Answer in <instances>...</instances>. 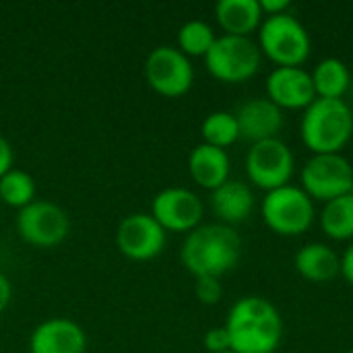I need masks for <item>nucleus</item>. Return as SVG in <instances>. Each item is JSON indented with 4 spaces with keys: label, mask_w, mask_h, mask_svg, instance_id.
<instances>
[{
    "label": "nucleus",
    "mask_w": 353,
    "mask_h": 353,
    "mask_svg": "<svg viewBox=\"0 0 353 353\" xmlns=\"http://www.w3.org/2000/svg\"><path fill=\"white\" fill-rule=\"evenodd\" d=\"M215 19L225 35L250 37L263 23L265 14L259 0H219Z\"/></svg>",
    "instance_id": "19"
},
{
    "label": "nucleus",
    "mask_w": 353,
    "mask_h": 353,
    "mask_svg": "<svg viewBox=\"0 0 353 353\" xmlns=\"http://www.w3.org/2000/svg\"><path fill=\"white\" fill-rule=\"evenodd\" d=\"M259 50L277 66H302L312 52V39L298 17L283 12L263 19Z\"/></svg>",
    "instance_id": "4"
},
{
    "label": "nucleus",
    "mask_w": 353,
    "mask_h": 353,
    "mask_svg": "<svg viewBox=\"0 0 353 353\" xmlns=\"http://www.w3.org/2000/svg\"><path fill=\"white\" fill-rule=\"evenodd\" d=\"M234 114L240 126V139H246L252 145L279 139L283 128V110L275 105L267 95L246 99Z\"/></svg>",
    "instance_id": "14"
},
{
    "label": "nucleus",
    "mask_w": 353,
    "mask_h": 353,
    "mask_svg": "<svg viewBox=\"0 0 353 353\" xmlns=\"http://www.w3.org/2000/svg\"><path fill=\"white\" fill-rule=\"evenodd\" d=\"M302 188L312 201H333L352 190L353 165L341 153L312 155L302 168Z\"/></svg>",
    "instance_id": "8"
},
{
    "label": "nucleus",
    "mask_w": 353,
    "mask_h": 353,
    "mask_svg": "<svg viewBox=\"0 0 353 353\" xmlns=\"http://www.w3.org/2000/svg\"><path fill=\"white\" fill-rule=\"evenodd\" d=\"M149 87L163 97H182L194 83L190 58L174 46H157L145 60Z\"/></svg>",
    "instance_id": "9"
},
{
    "label": "nucleus",
    "mask_w": 353,
    "mask_h": 353,
    "mask_svg": "<svg viewBox=\"0 0 353 353\" xmlns=\"http://www.w3.org/2000/svg\"><path fill=\"white\" fill-rule=\"evenodd\" d=\"M310 74H312L316 97L323 99H343V95L352 85V72L347 64L333 56L321 60Z\"/></svg>",
    "instance_id": "20"
},
{
    "label": "nucleus",
    "mask_w": 353,
    "mask_h": 353,
    "mask_svg": "<svg viewBox=\"0 0 353 353\" xmlns=\"http://www.w3.org/2000/svg\"><path fill=\"white\" fill-rule=\"evenodd\" d=\"M265 89L267 97L281 110H306L316 99L312 74L304 66H275Z\"/></svg>",
    "instance_id": "13"
},
{
    "label": "nucleus",
    "mask_w": 353,
    "mask_h": 353,
    "mask_svg": "<svg viewBox=\"0 0 353 353\" xmlns=\"http://www.w3.org/2000/svg\"><path fill=\"white\" fill-rule=\"evenodd\" d=\"M225 353H234V352H225Z\"/></svg>",
    "instance_id": "33"
},
{
    "label": "nucleus",
    "mask_w": 353,
    "mask_h": 353,
    "mask_svg": "<svg viewBox=\"0 0 353 353\" xmlns=\"http://www.w3.org/2000/svg\"><path fill=\"white\" fill-rule=\"evenodd\" d=\"M0 201L19 211L35 201V180L25 170H8L0 178Z\"/></svg>",
    "instance_id": "23"
},
{
    "label": "nucleus",
    "mask_w": 353,
    "mask_h": 353,
    "mask_svg": "<svg viewBox=\"0 0 353 353\" xmlns=\"http://www.w3.org/2000/svg\"><path fill=\"white\" fill-rule=\"evenodd\" d=\"M321 230L327 238L335 242H350L353 240V196L347 192L333 201L323 203L321 215Z\"/></svg>",
    "instance_id": "21"
},
{
    "label": "nucleus",
    "mask_w": 353,
    "mask_h": 353,
    "mask_svg": "<svg viewBox=\"0 0 353 353\" xmlns=\"http://www.w3.org/2000/svg\"><path fill=\"white\" fill-rule=\"evenodd\" d=\"M234 353H275L283 339V319L263 296H244L228 312L223 325Z\"/></svg>",
    "instance_id": "1"
},
{
    "label": "nucleus",
    "mask_w": 353,
    "mask_h": 353,
    "mask_svg": "<svg viewBox=\"0 0 353 353\" xmlns=\"http://www.w3.org/2000/svg\"><path fill=\"white\" fill-rule=\"evenodd\" d=\"M256 207V199L252 188L240 180H228L219 188L211 192V209L219 223L236 225L246 221Z\"/></svg>",
    "instance_id": "16"
},
{
    "label": "nucleus",
    "mask_w": 353,
    "mask_h": 353,
    "mask_svg": "<svg viewBox=\"0 0 353 353\" xmlns=\"http://www.w3.org/2000/svg\"><path fill=\"white\" fill-rule=\"evenodd\" d=\"M10 296H12L10 281L6 279V275H4V273H0V312H4V308L8 306Z\"/></svg>",
    "instance_id": "30"
},
{
    "label": "nucleus",
    "mask_w": 353,
    "mask_h": 353,
    "mask_svg": "<svg viewBox=\"0 0 353 353\" xmlns=\"http://www.w3.org/2000/svg\"><path fill=\"white\" fill-rule=\"evenodd\" d=\"M201 137L203 143L217 147V149H228L240 139V126L236 120L234 112H211L203 124H201Z\"/></svg>",
    "instance_id": "22"
},
{
    "label": "nucleus",
    "mask_w": 353,
    "mask_h": 353,
    "mask_svg": "<svg viewBox=\"0 0 353 353\" xmlns=\"http://www.w3.org/2000/svg\"><path fill=\"white\" fill-rule=\"evenodd\" d=\"M12 161H14L12 147H10V143L0 134V178H2L8 170H12Z\"/></svg>",
    "instance_id": "28"
},
{
    "label": "nucleus",
    "mask_w": 353,
    "mask_h": 353,
    "mask_svg": "<svg viewBox=\"0 0 353 353\" xmlns=\"http://www.w3.org/2000/svg\"><path fill=\"white\" fill-rule=\"evenodd\" d=\"M217 35L213 31V27L207 21L201 19H192L186 21L180 31H178V50L182 54L190 56H207V52L213 48Z\"/></svg>",
    "instance_id": "24"
},
{
    "label": "nucleus",
    "mask_w": 353,
    "mask_h": 353,
    "mask_svg": "<svg viewBox=\"0 0 353 353\" xmlns=\"http://www.w3.org/2000/svg\"><path fill=\"white\" fill-rule=\"evenodd\" d=\"M87 335L83 327L68 319H50L35 327L29 339L31 353H85Z\"/></svg>",
    "instance_id": "15"
},
{
    "label": "nucleus",
    "mask_w": 353,
    "mask_h": 353,
    "mask_svg": "<svg viewBox=\"0 0 353 353\" xmlns=\"http://www.w3.org/2000/svg\"><path fill=\"white\" fill-rule=\"evenodd\" d=\"M261 217L277 236L296 238L310 230L316 217V207L302 186L285 184L265 192L261 201Z\"/></svg>",
    "instance_id": "5"
},
{
    "label": "nucleus",
    "mask_w": 353,
    "mask_h": 353,
    "mask_svg": "<svg viewBox=\"0 0 353 353\" xmlns=\"http://www.w3.org/2000/svg\"><path fill=\"white\" fill-rule=\"evenodd\" d=\"M19 236L35 248L58 246L70 232V219L62 207L50 201H33L17 215Z\"/></svg>",
    "instance_id": "10"
},
{
    "label": "nucleus",
    "mask_w": 353,
    "mask_h": 353,
    "mask_svg": "<svg viewBox=\"0 0 353 353\" xmlns=\"http://www.w3.org/2000/svg\"><path fill=\"white\" fill-rule=\"evenodd\" d=\"M300 137L312 155L341 153L353 137V112L345 99L316 97L302 116Z\"/></svg>",
    "instance_id": "3"
},
{
    "label": "nucleus",
    "mask_w": 353,
    "mask_h": 353,
    "mask_svg": "<svg viewBox=\"0 0 353 353\" xmlns=\"http://www.w3.org/2000/svg\"><path fill=\"white\" fill-rule=\"evenodd\" d=\"M168 232L149 213H132L124 217L116 232V244L130 261H151L165 248Z\"/></svg>",
    "instance_id": "12"
},
{
    "label": "nucleus",
    "mask_w": 353,
    "mask_h": 353,
    "mask_svg": "<svg viewBox=\"0 0 353 353\" xmlns=\"http://www.w3.org/2000/svg\"><path fill=\"white\" fill-rule=\"evenodd\" d=\"M203 213L205 207L199 194L182 186L159 190L151 203V215L165 232L190 234L201 225Z\"/></svg>",
    "instance_id": "11"
},
{
    "label": "nucleus",
    "mask_w": 353,
    "mask_h": 353,
    "mask_svg": "<svg viewBox=\"0 0 353 353\" xmlns=\"http://www.w3.org/2000/svg\"><path fill=\"white\" fill-rule=\"evenodd\" d=\"M261 50L250 37L217 35L213 48L205 56L207 70L221 83H244L261 68Z\"/></svg>",
    "instance_id": "6"
},
{
    "label": "nucleus",
    "mask_w": 353,
    "mask_h": 353,
    "mask_svg": "<svg viewBox=\"0 0 353 353\" xmlns=\"http://www.w3.org/2000/svg\"><path fill=\"white\" fill-rule=\"evenodd\" d=\"M194 294L201 304L213 306L221 300L223 296V285L217 277H199L194 283Z\"/></svg>",
    "instance_id": "25"
},
{
    "label": "nucleus",
    "mask_w": 353,
    "mask_h": 353,
    "mask_svg": "<svg viewBox=\"0 0 353 353\" xmlns=\"http://www.w3.org/2000/svg\"><path fill=\"white\" fill-rule=\"evenodd\" d=\"M188 172L190 178L207 190H215L230 180L232 161L225 149L211 147L207 143L196 145L188 155Z\"/></svg>",
    "instance_id": "17"
},
{
    "label": "nucleus",
    "mask_w": 353,
    "mask_h": 353,
    "mask_svg": "<svg viewBox=\"0 0 353 353\" xmlns=\"http://www.w3.org/2000/svg\"><path fill=\"white\" fill-rule=\"evenodd\" d=\"M350 194H352V196H353V184H352V190H350Z\"/></svg>",
    "instance_id": "31"
},
{
    "label": "nucleus",
    "mask_w": 353,
    "mask_h": 353,
    "mask_svg": "<svg viewBox=\"0 0 353 353\" xmlns=\"http://www.w3.org/2000/svg\"><path fill=\"white\" fill-rule=\"evenodd\" d=\"M259 2H261V8H263L265 17L283 14V12H290V8H292L290 0H259Z\"/></svg>",
    "instance_id": "27"
},
{
    "label": "nucleus",
    "mask_w": 353,
    "mask_h": 353,
    "mask_svg": "<svg viewBox=\"0 0 353 353\" xmlns=\"http://www.w3.org/2000/svg\"><path fill=\"white\" fill-rule=\"evenodd\" d=\"M294 170V153L281 139L254 143L246 153V176L252 186L265 192L290 184Z\"/></svg>",
    "instance_id": "7"
},
{
    "label": "nucleus",
    "mask_w": 353,
    "mask_h": 353,
    "mask_svg": "<svg viewBox=\"0 0 353 353\" xmlns=\"http://www.w3.org/2000/svg\"><path fill=\"white\" fill-rule=\"evenodd\" d=\"M296 271L310 283H329L341 275V256L323 242H310L296 252Z\"/></svg>",
    "instance_id": "18"
},
{
    "label": "nucleus",
    "mask_w": 353,
    "mask_h": 353,
    "mask_svg": "<svg viewBox=\"0 0 353 353\" xmlns=\"http://www.w3.org/2000/svg\"><path fill=\"white\" fill-rule=\"evenodd\" d=\"M347 353H353V350H350V352H347Z\"/></svg>",
    "instance_id": "32"
},
{
    "label": "nucleus",
    "mask_w": 353,
    "mask_h": 353,
    "mask_svg": "<svg viewBox=\"0 0 353 353\" xmlns=\"http://www.w3.org/2000/svg\"><path fill=\"white\" fill-rule=\"evenodd\" d=\"M242 256V238L232 225L205 223L186 234L180 250L182 265L199 277H217L234 271Z\"/></svg>",
    "instance_id": "2"
},
{
    "label": "nucleus",
    "mask_w": 353,
    "mask_h": 353,
    "mask_svg": "<svg viewBox=\"0 0 353 353\" xmlns=\"http://www.w3.org/2000/svg\"><path fill=\"white\" fill-rule=\"evenodd\" d=\"M341 275L353 288V240L345 248V252L341 254Z\"/></svg>",
    "instance_id": "29"
},
{
    "label": "nucleus",
    "mask_w": 353,
    "mask_h": 353,
    "mask_svg": "<svg viewBox=\"0 0 353 353\" xmlns=\"http://www.w3.org/2000/svg\"><path fill=\"white\" fill-rule=\"evenodd\" d=\"M205 350L209 353H225L232 352V341H230V333L225 327H213L205 333Z\"/></svg>",
    "instance_id": "26"
}]
</instances>
